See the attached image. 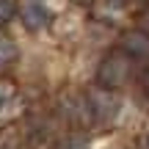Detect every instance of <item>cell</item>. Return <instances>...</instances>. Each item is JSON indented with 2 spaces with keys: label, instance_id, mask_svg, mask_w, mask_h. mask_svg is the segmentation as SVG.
I'll return each mask as SVG.
<instances>
[{
  "label": "cell",
  "instance_id": "obj_3",
  "mask_svg": "<svg viewBox=\"0 0 149 149\" xmlns=\"http://www.w3.org/2000/svg\"><path fill=\"white\" fill-rule=\"evenodd\" d=\"M39 3H42L47 11H61V8L66 6V0H39Z\"/></svg>",
  "mask_w": 149,
  "mask_h": 149
},
{
  "label": "cell",
  "instance_id": "obj_2",
  "mask_svg": "<svg viewBox=\"0 0 149 149\" xmlns=\"http://www.w3.org/2000/svg\"><path fill=\"white\" fill-rule=\"evenodd\" d=\"M14 55V47H11V42H6V39H0V64H6V61Z\"/></svg>",
  "mask_w": 149,
  "mask_h": 149
},
{
  "label": "cell",
  "instance_id": "obj_1",
  "mask_svg": "<svg viewBox=\"0 0 149 149\" xmlns=\"http://www.w3.org/2000/svg\"><path fill=\"white\" fill-rule=\"evenodd\" d=\"M22 19L28 28H42L47 19V8H44L39 0H25L22 3Z\"/></svg>",
  "mask_w": 149,
  "mask_h": 149
}]
</instances>
